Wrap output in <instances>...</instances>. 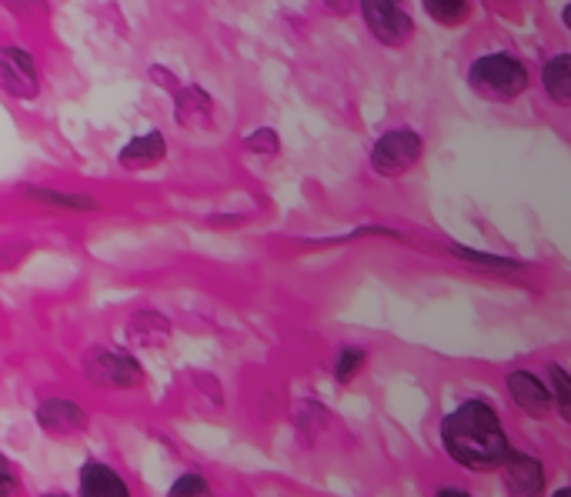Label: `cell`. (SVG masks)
Listing matches in <instances>:
<instances>
[{"instance_id":"cell-1","label":"cell","mask_w":571,"mask_h":497,"mask_svg":"<svg viewBox=\"0 0 571 497\" xmlns=\"http://www.w3.org/2000/svg\"><path fill=\"white\" fill-rule=\"evenodd\" d=\"M441 447L451 464L471 474H491L504 464L511 440L501 424V414L484 397H464L438 424Z\"/></svg>"},{"instance_id":"cell-2","label":"cell","mask_w":571,"mask_h":497,"mask_svg":"<svg viewBox=\"0 0 571 497\" xmlns=\"http://www.w3.org/2000/svg\"><path fill=\"white\" fill-rule=\"evenodd\" d=\"M464 81L474 98H481L488 104H511L531 88V71L511 51H488L468 64Z\"/></svg>"},{"instance_id":"cell-3","label":"cell","mask_w":571,"mask_h":497,"mask_svg":"<svg viewBox=\"0 0 571 497\" xmlns=\"http://www.w3.org/2000/svg\"><path fill=\"white\" fill-rule=\"evenodd\" d=\"M424 158V138L414 128H391L378 134V141L368 151V168L381 181H398L411 174Z\"/></svg>"},{"instance_id":"cell-4","label":"cell","mask_w":571,"mask_h":497,"mask_svg":"<svg viewBox=\"0 0 571 497\" xmlns=\"http://www.w3.org/2000/svg\"><path fill=\"white\" fill-rule=\"evenodd\" d=\"M84 381L101 390H134L144 384V367L131 351L94 344L81 361Z\"/></svg>"},{"instance_id":"cell-5","label":"cell","mask_w":571,"mask_h":497,"mask_svg":"<svg viewBox=\"0 0 571 497\" xmlns=\"http://www.w3.org/2000/svg\"><path fill=\"white\" fill-rule=\"evenodd\" d=\"M361 21L368 28V34L381 44V48H404L414 38V18L404 11L401 0H358Z\"/></svg>"},{"instance_id":"cell-6","label":"cell","mask_w":571,"mask_h":497,"mask_svg":"<svg viewBox=\"0 0 571 497\" xmlns=\"http://www.w3.org/2000/svg\"><path fill=\"white\" fill-rule=\"evenodd\" d=\"M504 397L511 400L514 410H521L524 417H548L554 410V394H551V384L548 377L528 371V367H511L504 374Z\"/></svg>"},{"instance_id":"cell-7","label":"cell","mask_w":571,"mask_h":497,"mask_svg":"<svg viewBox=\"0 0 571 497\" xmlns=\"http://www.w3.org/2000/svg\"><path fill=\"white\" fill-rule=\"evenodd\" d=\"M0 91L14 101H34L41 94V71L28 48H0Z\"/></svg>"},{"instance_id":"cell-8","label":"cell","mask_w":571,"mask_h":497,"mask_svg":"<svg viewBox=\"0 0 571 497\" xmlns=\"http://www.w3.org/2000/svg\"><path fill=\"white\" fill-rule=\"evenodd\" d=\"M34 417H38V427H41L48 437H58V440L78 437V434H84L88 424H91L88 410H84L78 400H71V397H44V400L38 404Z\"/></svg>"},{"instance_id":"cell-9","label":"cell","mask_w":571,"mask_h":497,"mask_svg":"<svg viewBox=\"0 0 571 497\" xmlns=\"http://www.w3.org/2000/svg\"><path fill=\"white\" fill-rule=\"evenodd\" d=\"M498 474L504 480V490L514 494V497H534V494L544 490V464L528 450L511 447L504 464L498 467Z\"/></svg>"},{"instance_id":"cell-10","label":"cell","mask_w":571,"mask_h":497,"mask_svg":"<svg viewBox=\"0 0 571 497\" xmlns=\"http://www.w3.org/2000/svg\"><path fill=\"white\" fill-rule=\"evenodd\" d=\"M174 121L184 131H208L214 124V98L201 84H181L174 91Z\"/></svg>"},{"instance_id":"cell-11","label":"cell","mask_w":571,"mask_h":497,"mask_svg":"<svg viewBox=\"0 0 571 497\" xmlns=\"http://www.w3.org/2000/svg\"><path fill=\"white\" fill-rule=\"evenodd\" d=\"M24 197L34 204H44L51 211H64V214H98L101 201L94 194L84 191H64V187H44V184H28Z\"/></svg>"},{"instance_id":"cell-12","label":"cell","mask_w":571,"mask_h":497,"mask_svg":"<svg viewBox=\"0 0 571 497\" xmlns=\"http://www.w3.org/2000/svg\"><path fill=\"white\" fill-rule=\"evenodd\" d=\"M168 158V138L161 131H148L138 134L134 141H128L118 154V164L124 171H151Z\"/></svg>"},{"instance_id":"cell-13","label":"cell","mask_w":571,"mask_h":497,"mask_svg":"<svg viewBox=\"0 0 571 497\" xmlns=\"http://www.w3.org/2000/svg\"><path fill=\"white\" fill-rule=\"evenodd\" d=\"M78 487L88 497H128V480L104 460H84L78 470Z\"/></svg>"},{"instance_id":"cell-14","label":"cell","mask_w":571,"mask_h":497,"mask_svg":"<svg viewBox=\"0 0 571 497\" xmlns=\"http://www.w3.org/2000/svg\"><path fill=\"white\" fill-rule=\"evenodd\" d=\"M128 344L131 347H148V351H158V347H168L171 341V321L158 311H138L128 317Z\"/></svg>"},{"instance_id":"cell-15","label":"cell","mask_w":571,"mask_h":497,"mask_svg":"<svg viewBox=\"0 0 571 497\" xmlns=\"http://www.w3.org/2000/svg\"><path fill=\"white\" fill-rule=\"evenodd\" d=\"M541 91L558 108H571V51H558L541 64Z\"/></svg>"},{"instance_id":"cell-16","label":"cell","mask_w":571,"mask_h":497,"mask_svg":"<svg viewBox=\"0 0 571 497\" xmlns=\"http://www.w3.org/2000/svg\"><path fill=\"white\" fill-rule=\"evenodd\" d=\"M331 427V414L324 404H318L314 397H301L294 404V430H298V440L301 447H318L321 434H328Z\"/></svg>"},{"instance_id":"cell-17","label":"cell","mask_w":571,"mask_h":497,"mask_svg":"<svg viewBox=\"0 0 571 497\" xmlns=\"http://www.w3.org/2000/svg\"><path fill=\"white\" fill-rule=\"evenodd\" d=\"M448 251H451L461 264H468V267H474V271H484V274H521V271H524V264L514 261V257H501V254L461 247V244H454V241L448 244Z\"/></svg>"},{"instance_id":"cell-18","label":"cell","mask_w":571,"mask_h":497,"mask_svg":"<svg viewBox=\"0 0 571 497\" xmlns=\"http://www.w3.org/2000/svg\"><path fill=\"white\" fill-rule=\"evenodd\" d=\"M421 11L438 28H464L471 21V0H421Z\"/></svg>"},{"instance_id":"cell-19","label":"cell","mask_w":571,"mask_h":497,"mask_svg":"<svg viewBox=\"0 0 571 497\" xmlns=\"http://www.w3.org/2000/svg\"><path fill=\"white\" fill-rule=\"evenodd\" d=\"M364 364H368V347H361V344H341L338 354H334L331 374H334V381L341 387H348V384H354L361 377Z\"/></svg>"},{"instance_id":"cell-20","label":"cell","mask_w":571,"mask_h":497,"mask_svg":"<svg viewBox=\"0 0 571 497\" xmlns=\"http://www.w3.org/2000/svg\"><path fill=\"white\" fill-rule=\"evenodd\" d=\"M544 377L554 394V410L564 424H571V374L561 364H544Z\"/></svg>"},{"instance_id":"cell-21","label":"cell","mask_w":571,"mask_h":497,"mask_svg":"<svg viewBox=\"0 0 571 497\" xmlns=\"http://www.w3.org/2000/svg\"><path fill=\"white\" fill-rule=\"evenodd\" d=\"M244 151H251V154L271 161V158L281 154V134H278L274 128H254V131L244 134Z\"/></svg>"},{"instance_id":"cell-22","label":"cell","mask_w":571,"mask_h":497,"mask_svg":"<svg viewBox=\"0 0 571 497\" xmlns=\"http://www.w3.org/2000/svg\"><path fill=\"white\" fill-rule=\"evenodd\" d=\"M0 4H4L18 21H24V24H41L48 14H51V4L48 0H0Z\"/></svg>"},{"instance_id":"cell-23","label":"cell","mask_w":571,"mask_h":497,"mask_svg":"<svg viewBox=\"0 0 571 497\" xmlns=\"http://www.w3.org/2000/svg\"><path fill=\"white\" fill-rule=\"evenodd\" d=\"M211 490V484H208V477L201 474V470H184L174 484H171V494L174 497H181V494H208Z\"/></svg>"},{"instance_id":"cell-24","label":"cell","mask_w":571,"mask_h":497,"mask_svg":"<svg viewBox=\"0 0 571 497\" xmlns=\"http://www.w3.org/2000/svg\"><path fill=\"white\" fill-rule=\"evenodd\" d=\"M318 4L331 18H351L358 11V0H318Z\"/></svg>"},{"instance_id":"cell-25","label":"cell","mask_w":571,"mask_h":497,"mask_svg":"<svg viewBox=\"0 0 571 497\" xmlns=\"http://www.w3.org/2000/svg\"><path fill=\"white\" fill-rule=\"evenodd\" d=\"M148 78H151V81H154L158 88H164V91H171V94H174V91L181 88V81H178V74H171V71H168V68H161V64H154V68L148 71Z\"/></svg>"},{"instance_id":"cell-26","label":"cell","mask_w":571,"mask_h":497,"mask_svg":"<svg viewBox=\"0 0 571 497\" xmlns=\"http://www.w3.org/2000/svg\"><path fill=\"white\" fill-rule=\"evenodd\" d=\"M18 490H21V480H18V474L11 470V464H8V460H0V497L18 494Z\"/></svg>"},{"instance_id":"cell-27","label":"cell","mask_w":571,"mask_h":497,"mask_svg":"<svg viewBox=\"0 0 571 497\" xmlns=\"http://www.w3.org/2000/svg\"><path fill=\"white\" fill-rule=\"evenodd\" d=\"M434 494H438V497H468V487H451V484H444V487H434Z\"/></svg>"},{"instance_id":"cell-28","label":"cell","mask_w":571,"mask_h":497,"mask_svg":"<svg viewBox=\"0 0 571 497\" xmlns=\"http://www.w3.org/2000/svg\"><path fill=\"white\" fill-rule=\"evenodd\" d=\"M558 21H561V28L571 34V0H568V4L561 8V14H558Z\"/></svg>"},{"instance_id":"cell-29","label":"cell","mask_w":571,"mask_h":497,"mask_svg":"<svg viewBox=\"0 0 571 497\" xmlns=\"http://www.w3.org/2000/svg\"><path fill=\"white\" fill-rule=\"evenodd\" d=\"M554 497H571V484H564V487H558V490H554Z\"/></svg>"}]
</instances>
